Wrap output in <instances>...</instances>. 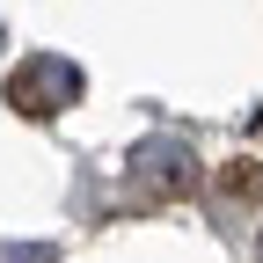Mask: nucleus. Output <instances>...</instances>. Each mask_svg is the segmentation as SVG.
I'll list each match as a JSON object with an SVG mask.
<instances>
[{"instance_id":"2","label":"nucleus","mask_w":263,"mask_h":263,"mask_svg":"<svg viewBox=\"0 0 263 263\" xmlns=\"http://www.w3.org/2000/svg\"><path fill=\"white\" fill-rule=\"evenodd\" d=\"M132 183H146V190H190L197 183V161L183 139H146L139 154H132Z\"/></svg>"},{"instance_id":"1","label":"nucleus","mask_w":263,"mask_h":263,"mask_svg":"<svg viewBox=\"0 0 263 263\" xmlns=\"http://www.w3.org/2000/svg\"><path fill=\"white\" fill-rule=\"evenodd\" d=\"M0 95H8V110H22V117H51L66 103H81V66L59 59V51H37V59H22L8 73Z\"/></svg>"},{"instance_id":"3","label":"nucleus","mask_w":263,"mask_h":263,"mask_svg":"<svg viewBox=\"0 0 263 263\" xmlns=\"http://www.w3.org/2000/svg\"><path fill=\"white\" fill-rule=\"evenodd\" d=\"M0 263H59L51 241H0Z\"/></svg>"}]
</instances>
